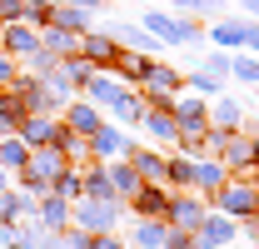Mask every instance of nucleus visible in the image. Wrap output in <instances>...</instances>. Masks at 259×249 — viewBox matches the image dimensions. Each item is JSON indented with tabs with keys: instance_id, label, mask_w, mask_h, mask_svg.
Returning a JSON list of instances; mask_svg holds the SVG:
<instances>
[{
	"instance_id": "obj_34",
	"label": "nucleus",
	"mask_w": 259,
	"mask_h": 249,
	"mask_svg": "<svg viewBox=\"0 0 259 249\" xmlns=\"http://www.w3.org/2000/svg\"><path fill=\"white\" fill-rule=\"evenodd\" d=\"M90 249H125L115 239V229H105V234H90Z\"/></svg>"
},
{
	"instance_id": "obj_26",
	"label": "nucleus",
	"mask_w": 259,
	"mask_h": 249,
	"mask_svg": "<svg viewBox=\"0 0 259 249\" xmlns=\"http://www.w3.org/2000/svg\"><path fill=\"white\" fill-rule=\"evenodd\" d=\"M164 180L180 189H194V155H180V159H164Z\"/></svg>"
},
{
	"instance_id": "obj_30",
	"label": "nucleus",
	"mask_w": 259,
	"mask_h": 249,
	"mask_svg": "<svg viewBox=\"0 0 259 249\" xmlns=\"http://www.w3.org/2000/svg\"><path fill=\"white\" fill-rule=\"evenodd\" d=\"M185 85H190L194 95H220V75H209V70H194V75H185Z\"/></svg>"
},
{
	"instance_id": "obj_21",
	"label": "nucleus",
	"mask_w": 259,
	"mask_h": 249,
	"mask_svg": "<svg viewBox=\"0 0 259 249\" xmlns=\"http://www.w3.org/2000/svg\"><path fill=\"white\" fill-rule=\"evenodd\" d=\"M110 35H115L120 45H130V50H145V55H155V50H160V40H155L150 30H140V25H115Z\"/></svg>"
},
{
	"instance_id": "obj_12",
	"label": "nucleus",
	"mask_w": 259,
	"mask_h": 249,
	"mask_svg": "<svg viewBox=\"0 0 259 249\" xmlns=\"http://www.w3.org/2000/svg\"><path fill=\"white\" fill-rule=\"evenodd\" d=\"M90 20H95V10H85V5H75V0H60V5L50 10V25H60V30H75V35L90 30Z\"/></svg>"
},
{
	"instance_id": "obj_27",
	"label": "nucleus",
	"mask_w": 259,
	"mask_h": 249,
	"mask_svg": "<svg viewBox=\"0 0 259 249\" xmlns=\"http://www.w3.org/2000/svg\"><path fill=\"white\" fill-rule=\"evenodd\" d=\"M199 40H204L199 20H190V15H175V25H169V45H199Z\"/></svg>"
},
{
	"instance_id": "obj_40",
	"label": "nucleus",
	"mask_w": 259,
	"mask_h": 249,
	"mask_svg": "<svg viewBox=\"0 0 259 249\" xmlns=\"http://www.w3.org/2000/svg\"><path fill=\"white\" fill-rule=\"evenodd\" d=\"M254 164H259V135H254Z\"/></svg>"
},
{
	"instance_id": "obj_28",
	"label": "nucleus",
	"mask_w": 259,
	"mask_h": 249,
	"mask_svg": "<svg viewBox=\"0 0 259 249\" xmlns=\"http://www.w3.org/2000/svg\"><path fill=\"white\" fill-rule=\"evenodd\" d=\"M140 25L155 35L160 45H169V25H175V15H164V10H145V15H140Z\"/></svg>"
},
{
	"instance_id": "obj_8",
	"label": "nucleus",
	"mask_w": 259,
	"mask_h": 249,
	"mask_svg": "<svg viewBox=\"0 0 259 249\" xmlns=\"http://www.w3.org/2000/svg\"><path fill=\"white\" fill-rule=\"evenodd\" d=\"M15 135H20L30 150H35V145H55V135H60V120H55V115H40V110H30V115H20Z\"/></svg>"
},
{
	"instance_id": "obj_20",
	"label": "nucleus",
	"mask_w": 259,
	"mask_h": 249,
	"mask_svg": "<svg viewBox=\"0 0 259 249\" xmlns=\"http://www.w3.org/2000/svg\"><path fill=\"white\" fill-rule=\"evenodd\" d=\"M85 194H95V199H120V194H115V180H110V164H85Z\"/></svg>"
},
{
	"instance_id": "obj_31",
	"label": "nucleus",
	"mask_w": 259,
	"mask_h": 249,
	"mask_svg": "<svg viewBox=\"0 0 259 249\" xmlns=\"http://www.w3.org/2000/svg\"><path fill=\"white\" fill-rule=\"evenodd\" d=\"M180 10H194V15H220L225 10V0H175Z\"/></svg>"
},
{
	"instance_id": "obj_18",
	"label": "nucleus",
	"mask_w": 259,
	"mask_h": 249,
	"mask_svg": "<svg viewBox=\"0 0 259 249\" xmlns=\"http://www.w3.org/2000/svg\"><path fill=\"white\" fill-rule=\"evenodd\" d=\"M180 85H185L180 70H169V65H150V75H145L140 90H145V95H180Z\"/></svg>"
},
{
	"instance_id": "obj_10",
	"label": "nucleus",
	"mask_w": 259,
	"mask_h": 249,
	"mask_svg": "<svg viewBox=\"0 0 259 249\" xmlns=\"http://www.w3.org/2000/svg\"><path fill=\"white\" fill-rule=\"evenodd\" d=\"M60 110H65V124H70L75 135H85V140L105 124V120H100V110H95V100H80V95H75V100H65Z\"/></svg>"
},
{
	"instance_id": "obj_2",
	"label": "nucleus",
	"mask_w": 259,
	"mask_h": 249,
	"mask_svg": "<svg viewBox=\"0 0 259 249\" xmlns=\"http://www.w3.org/2000/svg\"><path fill=\"white\" fill-rule=\"evenodd\" d=\"M70 224L90 229V234H105L120 224V199H95V194H80L70 199Z\"/></svg>"
},
{
	"instance_id": "obj_32",
	"label": "nucleus",
	"mask_w": 259,
	"mask_h": 249,
	"mask_svg": "<svg viewBox=\"0 0 259 249\" xmlns=\"http://www.w3.org/2000/svg\"><path fill=\"white\" fill-rule=\"evenodd\" d=\"M204 70L225 80V75H229V50H214V55H204Z\"/></svg>"
},
{
	"instance_id": "obj_22",
	"label": "nucleus",
	"mask_w": 259,
	"mask_h": 249,
	"mask_svg": "<svg viewBox=\"0 0 259 249\" xmlns=\"http://www.w3.org/2000/svg\"><path fill=\"white\" fill-rule=\"evenodd\" d=\"M209 120H214V130H239L244 124V105L239 100H214L209 105Z\"/></svg>"
},
{
	"instance_id": "obj_16",
	"label": "nucleus",
	"mask_w": 259,
	"mask_h": 249,
	"mask_svg": "<svg viewBox=\"0 0 259 249\" xmlns=\"http://www.w3.org/2000/svg\"><path fill=\"white\" fill-rule=\"evenodd\" d=\"M40 45H45L55 60H65V55H80V35H75V30H60V25H40Z\"/></svg>"
},
{
	"instance_id": "obj_3",
	"label": "nucleus",
	"mask_w": 259,
	"mask_h": 249,
	"mask_svg": "<svg viewBox=\"0 0 259 249\" xmlns=\"http://www.w3.org/2000/svg\"><path fill=\"white\" fill-rule=\"evenodd\" d=\"M214 210H225L234 219H249L259 215V185H239V180H225L220 194H214Z\"/></svg>"
},
{
	"instance_id": "obj_23",
	"label": "nucleus",
	"mask_w": 259,
	"mask_h": 249,
	"mask_svg": "<svg viewBox=\"0 0 259 249\" xmlns=\"http://www.w3.org/2000/svg\"><path fill=\"white\" fill-rule=\"evenodd\" d=\"M110 180H115V194H120V199H130V194L140 189V175H135L130 155L125 159H110Z\"/></svg>"
},
{
	"instance_id": "obj_5",
	"label": "nucleus",
	"mask_w": 259,
	"mask_h": 249,
	"mask_svg": "<svg viewBox=\"0 0 259 249\" xmlns=\"http://www.w3.org/2000/svg\"><path fill=\"white\" fill-rule=\"evenodd\" d=\"M0 50L15 55V60H25L30 50H40V25H30V20H5L0 25Z\"/></svg>"
},
{
	"instance_id": "obj_14",
	"label": "nucleus",
	"mask_w": 259,
	"mask_h": 249,
	"mask_svg": "<svg viewBox=\"0 0 259 249\" xmlns=\"http://www.w3.org/2000/svg\"><path fill=\"white\" fill-rule=\"evenodd\" d=\"M130 164H135L140 185H164V155L145 150V145H135V150H130Z\"/></svg>"
},
{
	"instance_id": "obj_35",
	"label": "nucleus",
	"mask_w": 259,
	"mask_h": 249,
	"mask_svg": "<svg viewBox=\"0 0 259 249\" xmlns=\"http://www.w3.org/2000/svg\"><path fill=\"white\" fill-rule=\"evenodd\" d=\"M244 45H249V50H259V25H254V20H244Z\"/></svg>"
},
{
	"instance_id": "obj_19",
	"label": "nucleus",
	"mask_w": 259,
	"mask_h": 249,
	"mask_svg": "<svg viewBox=\"0 0 259 249\" xmlns=\"http://www.w3.org/2000/svg\"><path fill=\"white\" fill-rule=\"evenodd\" d=\"M164 219H135V229H130V239H135V249H164Z\"/></svg>"
},
{
	"instance_id": "obj_4",
	"label": "nucleus",
	"mask_w": 259,
	"mask_h": 249,
	"mask_svg": "<svg viewBox=\"0 0 259 249\" xmlns=\"http://www.w3.org/2000/svg\"><path fill=\"white\" fill-rule=\"evenodd\" d=\"M204 210H209V204H204L199 189H180V194L164 204V224H169V229H199Z\"/></svg>"
},
{
	"instance_id": "obj_33",
	"label": "nucleus",
	"mask_w": 259,
	"mask_h": 249,
	"mask_svg": "<svg viewBox=\"0 0 259 249\" xmlns=\"http://www.w3.org/2000/svg\"><path fill=\"white\" fill-rule=\"evenodd\" d=\"M15 75H20V60H15V55H5V50H0V90H5V85H10V80H15Z\"/></svg>"
},
{
	"instance_id": "obj_11",
	"label": "nucleus",
	"mask_w": 259,
	"mask_h": 249,
	"mask_svg": "<svg viewBox=\"0 0 259 249\" xmlns=\"http://www.w3.org/2000/svg\"><path fill=\"white\" fill-rule=\"evenodd\" d=\"M35 219H40V229H70V199L55 194V189H45L35 199Z\"/></svg>"
},
{
	"instance_id": "obj_38",
	"label": "nucleus",
	"mask_w": 259,
	"mask_h": 249,
	"mask_svg": "<svg viewBox=\"0 0 259 249\" xmlns=\"http://www.w3.org/2000/svg\"><path fill=\"white\" fill-rule=\"evenodd\" d=\"M0 189H10V170L5 164H0Z\"/></svg>"
},
{
	"instance_id": "obj_36",
	"label": "nucleus",
	"mask_w": 259,
	"mask_h": 249,
	"mask_svg": "<svg viewBox=\"0 0 259 249\" xmlns=\"http://www.w3.org/2000/svg\"><path fill=\"white\" fill-rule=\"evenodd\" d=\"M244 234H249V239L259 244V215H249V219H244Z\"/></svg>"
},
{
	"instance_id": "obj_39",
	"label": "nucleus",
	"mask_w": 259,
	"mask_h": 249,
	"mask_svg": "<svg viewBox=\"0 0 259 249\" xmlns=\"http://www.w3.org/2000/svg\"><path fill=\"white\" fill-rule=\"evenodd\" d=\"M239 5H244V10H249V15H259V0H239Z\"/></svg>"
},
{
	"instance_id": "obj_1",
	"label": "nucleus",
	"mask_w": 259,
	"mask_h": 249,
	"mask_svg": "<svg viewBox=\"0 0 259 249\" xmlns=\"http://www.w3.org/2000/svg\"><path fill=\"white\" fill-rule=\"evenodd\" d=\"M80 95H85V100H95V105H105L115 124H140V115H145V95H140V90H130L125 80H115L110 70L90 75Z\"/></svg>"
},
{
	"instance_id": "obj_25",
	"label": "nucleus",
	"mask_w": 259,
	"mask_h": 249,
	"mask_svg": "<svg viewBox=\"0 0 259 249\" xmlns=\"http://www.w3.org/2000/svg\"><path fill=\"white\" fill-rule=\"evenodd\" d=\"M209 40H214L220 50H244V20H220V25L209 30Z\"/></svg>"
},
{
	"instance_id": "obj_13",
	"label": "nucleus",
	"mask_w": 259,
	"mask_h": 249,
	"mask_svg": "<svg viewBox=\"0 0 259 249\" xmlns=\"http://www.w3.org/2000/svg\"><path fill=\"white\" fill-rule=\"evenodd\" d=\"M225 180H229V170L220 164V159H199V155H194V189H199L204 199H214Z\"/></svg>"
},
{
	"instance_id": "obj_7",
	"label": "nucleus",
	"mask_w": 259,
	"mask_h": 249,
	"mask_svg": "<svg viewBox=\"0 0 259 249\" xmlns=\"http://www.w3.org/2000/svg\"><path fill=\"white\" fill-rule=\"evenodd\" d=\"M130 150H135V140H130L120 124H100L95 135H90V155H100V159H125Z\"/></svg>"
},
{
	"instance_id": "obj_6",
	"label": "nucleus",
	"mask_w": 259,
	"mask_h": 249,
	"mask_svg": "<svg viewBox=\"0 0 259 249\" xmlns=\"http://www.w3.org/2000/svg\"><path fill=\"white\" fill-rule=\"evenodd\" d=\"M80 55H85L90 65H100V70H115V60H120V40L90 25V30L80 35Z\"/></svg>"
},
{
	"instance_id": "obj_17",
	"label": "nucleus",
	"mask_w": 259,
	"mask_h": 249,
	"mask_svg": "<svg viewBox=\"0 0 259 249\" xmlns=\"http://www.w3.org/2000/svg\"><path fill=\"white\" fill-rule=\"evenodd\" d=\"M130 204H135V215H145V219H164V204H169V194H164L160 185H140L135 194H130Z\"/></svg>"
},
{
	"instance_id": "obj_15",
	"label": "nucleus",
	"mask_w": 259,
	"mask_h": 249,
	"mask_svg": "<svg viewBox=\"0 0 259 249\" xmlns=\"http://www.w3.org/2000/svg\"><path fill=\"white\" fill-rule=\"evenodd\" d=\"M220 155H225V170H249V164H254V140L234 130L225 145H220Z\"/></svg>"
},
{
	"instance_id": "obj_29",
	"label": "nucleus",
	"mask_w": 259,
	"mask_h": 249,
	"mask_svg": "<svg viewBox=\"0 0 259 249\" xmlns=\"http://www.w3.org/2000/svg\"><path fill=\"white\" fill-rule=\"evenodd\" d=\"M229 75H239L244 85H259V60L254 55H229Z\"/></svg>"
},
{
	"instance_id": "obj_37",
	"label": "nucleus",
	"mask_w": 259,
	"mask_h": 249,
	"mask_svg": "<svg viewBox=\"0 0 259 249\" xmlns=\"http://www.w3.org/2000/svg\"><path fill=\"white\" fill-rule=\"evenodd\" d=\"M0 249H10V224H0Z\"/></svg>"
},
{
	"instance_id": "obj_24",
	"label": "nucleus",
	"mask_w": 259,
	"mask_h": 249,
	"mask_svg": "<svg viewBox=\"0 0 259 249\" xmlns=\"http://www.w3.org/2000/svg\"><path fill=\"white\" fill-rule=\"evenodd\" d=\"M25 159H30V145H25L20 135H0V164H5L10 175H15V170H20Z\"/></svg>"
},
{
	"instance_id": "obj_9",
	"label": "nucleus",
	"mask_w": 259,
	"mask_h": 249,
	"mask_svg": "<svg viewBox=\"0 0 259 249\" xmlns=\"http://www.w3.org/2000/svg\"><path fill=\"white\" fill-rule=\"evenodd\" d=\"M199 234H204L214 249H225V244H234V239H239V219L225 215V210H204V219H199Z\"/></svg>"
}]
</instances>
